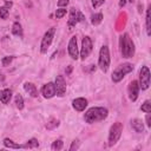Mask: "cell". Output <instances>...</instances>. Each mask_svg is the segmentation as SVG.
<instances>
[{
    "label": "cell",
    "mask_w": 151,
    "mask_h": 151,
    "mask_svg": "<svg viewBox=\"0 0 151 151\" xmlns=\"http://www.w3.org/2000/svg\"><path fill=\"white\" fill-rule=\"evenodd\" d=\"M107 110L105 107H91L87 110V112L85 113V122L88 124L96 123V122H100L103 119H105L107 117Z\"/></svg>",
    "instance_id": "6da1fadb"
},
{
    "label": "cell",
    "mask_w": 151,
    "mask_h": 151,
    "mask_svg": "<svg viewBox=\"0 0 151 151\" xmlns=\"http://www.w3.org/2000/svg\"><path fill=\"white\" fill-rule=\"evenodd\" d=\"M120 52L124 58H131L134 54V44L127 33L120 37Z\"/></svg>",
    "instance_id": "7a4b0ae2"
},
{
    "label": "cell",
    "mask_w": 151,
    "mask_h": 151,
    "mask_svg": "<svg viewBox=\"0 0 151 151\" xmlns=\"http://www.w3.org/2000/svg\"><path fill=\"white\" fill-rule=\"evenodd\" d=\"M132 70H133V65H132V64L125 63V64H123V65H119V66L113 71V73H112V80H113L114 83L120 81V80L125 77V74L130 73Z\"/></svg>",
    "instance_id": "3957f363"
},
{
    "label": "cell",
    "mask_w": 151,
    "mask_h": 151,
    "mask_svg": "<svg viewBox=\"0 0 151 151\" xmlns=\"http://www.w3.org/2000/svg\"><path fill=\"white\" fill-rule=\"evenodd\" d=\"M122 132H123V124L117 122L114 123L111 129H110V133H109V145H114L118 139L120 138L122 136Z\"/></svg>",
    "instance_id": "277c9868"
},
{
    "label": "cell",
    "mask_w": 151,
    "mask_h": 151,
    "mask_svg": "<svg viewBox=\"0 0 151 151\" xmlns=\"http://www.w3.org/2000/svg\"><path fill=\"white\" fill-rule=\"evenodd\" d=\"M99 67L101 71L106 72L110 66V52L107 46H103L99 52Z\"/></svg>",
    "instance_id": "5b68a950"
},
{
    "label": "cell",
    "mask_w": 151,
    "mask_h": 151,
    "mask_svg": "<svg viewBox=\"0 0 151 151\" xmlns=\"http://www.w3.org/2000/svg\"><path fill=\"white\" fill-rule=\"evenodd\" d=\"M54 32H55V28H54V27H51V28L44 34V38H42L41 45H40V51H41L42 53L47 52L48 47L51 46L52 40H53V37H54Z\"/></svg>",
    "instance_id": "8992f818"
},
{
    "label": "cell",
    "mask_w": 151,
    "mask_h": 151,
    "mask_svg": "<svg viewBox=\"0 0 151 151\" xmlns=\"http://www.w3.org/2000/svg\"><path fill=\"white\" fill-rule=\"evenodd\" d=\"M150 85V70L147 66H143L139 73V88L146 90Z\"/></svg>",
    "instance_id": "52a82bcc"
},
{
    "label": "cell",
    "mask_w": 151,
    "mask_h": 151,
    "mask_svg": "<svg viewBox=\"0 0 151 151\" xmlns=\"http://www.w3.org/2000/svg\"><path fill=\"white\" fill-rule=\"evenodd\" d=\"M92 52V41L90 39V37H84L83 41H81V51H80V58L83 60H85L90 53Z\"/></svg>",
    "instance_id": "ba28073f"
},
{
    "label": "cell",
    "mask_w": 151,
    "mask_h": 151,
    "mask_svg": "<svg viewBox=\"0 0 151 151\" xmlns=\"http://www.w3.org/2000/svg\"><path fill=\"white\" fill-rule=\"evenodd\" d=\"M54 86H55V93H57V96L63 97L65 94V92H66V83H65V79H64L63 76H57Z\"/></svg>",
    "instance_id": "9c48e42d"
},
{
    "label": "cell",
    "mask_w": 151,
    "mask_h": 151,
    "mask_svg": "<svg viewBox=\"0 0 151 151\" xmlns=\"http://www.w3.org/2000/svg\"><path fill=\"white\" fill-rule=\"evenodd\" d=\"M68 53H70L72 59H78V57H79V51H78L77 38L76 37H72L70 42H68Z\"/></svg>",
    "instance_id": "30bf717a"
},
{
    "label": "cell",
    "mask_w": 151,
    "mask_h": 151,
    "mask_svg": "<svg viewBox=\"0 0 151 151\" xmlns=\"http://www.w3.org/2000/svg\"><path fill=\"white\" fill-rule=\"evenodd\" d=\"M138 93H139V85H138V81L136 80H132L129 85V97L132 101H134L138 97Z\"/></svg>",
    "instance_id": "8fae6325"
},
{
    "label": "cell",
    "mask_w": 151,
    "mask_h": 151,
    "mask_svg": "<svg viewBox=\"0 0 151 151\" xmlns=\"http://www.w3.org/2000/svg\"><path fill=\"white\" fill-rule=\"evenodd\" d=\"M41 93L45 98H52L55 94V86L53 83H47L42 86L41 88Z\"/></svg>",
    "instance_id": "7c38bea8"
},
{
    "label": "cell",
    "mask_w": 151,
    "mask_h": 151,
    "mask_svg": "<svg viewBox=\"0 0 151 151\" xmlns=\"http://www.w3.org/2000/svg\"><path fill=\"white\" fill-rule=\"evenodd\" d=\"M72 105H73V107H74L77 111H83V110H85V107L87 106V100H86L85 98H77V99L73 100Z\"/></svg>",
    "instance_id": "4fadbf2b"
},
{
    "label": "cell",
    "mask_w": 151,
    "mask_h": 151,
    "mask_svg": "<svg viewBox=\"0 0 151 151\" xmlns=\"http://www.w3.org/2000/svg\"><path fill=\"white\" fill-rule=\"evenodd\" d=\"M11 97H12V91L8 88H5L0 92V101L2 104H7L11 100Z\"/></svg>",
    "instance_id": "5bb4252c"
},
{
    "label": "cell",
    "mask_w": 151,
    "mask_h": 151,
    "mask_svg": "<svg viewBox=\"0 0 151 151\" xmlns=\"http://www.w3.org/2000/svg\"><path fill=\"white\" fill-rule=\"evenodd\" d=\"M24 88H25V91H26L31 97H37V96H38V91H37L35 86H34L32 83H25V84H24Z\"/></svg>",
    "instance_id": "9a60e30c"
},
{
    "label": "cell",
    "mask_w": 151,
    "mask_h": 151,
    "mask_svg": "<svg viewBox=\"0 0 151 151\" xmlns=\"http://www.w3.org/2000/svg\"><path fill=\"white\" fill-rule=\"evenodd\" d=\"M131 126H132V129L136 131V132H143V130H144V124H143V122L140 120V119H132L131 120Z\"/></svg>",
    "instance_id": "2e32d148"
},
{
    "label": "cell",
    "mask_w": 151,
    "mask_h": 151,
    "mask_svg": "<svg viewBox=\"0 0 151 151\" xmlns=\"http://www.w3.org/2000/svg\"><path fill=\"white\" fill-rule=\"evenodd\" d=\"M4 145L6 147H9V149H25V145H21V144H15L13 140L6 138L4 139Z\"/></svg>",
    "instance_id": "e0dca14e"
},
{
    "label": "cell",
    "mask_w": 151,
    "mask_h": 151,
    "mask_svg": "<svg viewBox=\"0 0 151 151\" xmlns=\"http://www.w3.org/2000/svg\"><path fill=\"white\" fill-rule=\"evenodd\" d=\"M78 22L77 19V11L74 8H71V15H70V20H68V27L70 29H72V27Z\"/></svg>",
    "instance_id": "ac0fdd59"
},
{
    "label": "cell",
    "mask_w": 151,
    "mask_h": 151,
    "mask_svg": "<svg viewBox=\"0 0 151 151\" xmlns=\"http://www.w3.org/2000/svg\"><path fill=\"white\" fill-rule=\"evenodd\" d=\"M12 33L14 35L22 37V28H21V25L19 22H14L13 24V26H12Z\"/></svg>",
    "instance_id": "d6986e66"
},
{
    "label": "cell",
    "mask_w": 151,
    "mask_h": 151,
    "mask_svg": "<svg viewBox=\"0 0 151 151\" xmlns=\"http://www.w3.org/2000/svg\"><path fill=\"white\" fill-rule=\"evenodd\" d=\"M150 9H151V7H149L147 11H146V33H147V35L151 34V17H150Z\"/></svg>",
    "instance_id": "ffe728a7"
},
{
    "label": "cell",
    "mask_w": 151,
    "mask_h": 151,
    "mask_svg": "<svg viewBox=\"0 0 151 151\" xmlns=\"http://www.w3.org/2000/svg\"><path fill=\"white\" fill-rule=\"evenodd\" d=\"M24 145H25V149H33V147H38L39 146V143H38V140L35 138H32V139H29Z\"/></svg>",
    "instance_id": "44dd1931"
},
{
    "label": "cell",
    "mask_w": 151,
    "mask_h": 151,
    "mask_svg": "<svg viewBox=\"0 0 151 151\" xmlns=\"http://www.w3.org/2000/svg\"><path fill=\"white\" fill-rule=\"evenodd\" d=\"M101 20H103V14H101V13L93 14L92 18H91V22H92L93 25H98V24H100Z\"/></svg>",
    "instance_id": "7402d4cb"
},
{
    "label": "cell",
    "mask_w": 151,
    "mask_h": 151,
    "mask_svg": "<svg viewBox=\"0 0 151 151\" xmlns=\"http://www.w3.org/2000/svg\"><path fill=\"white\" fill-rule=\"evenodd\" d=\"M57 126H59V120H58V119H54V118H52V119L46 124V129H47V130H53V129H55Z\"/></svg>",
    "instance_id": "603a6c76"
},
{
    "label": "cell",
    "mask_w": 151,
    "mask_h": 151,
    "mask_svg": "<svg viewBox=\"0 0 151 151\" xmlns=\"http://www.w3.org/2000/svg\"><path fill=\"white\" fill-rule=\"evenodd\" d=\"M15 105H17V107L19 110H21L24 107V99H22V97L20 94H17L15 96Z\"/></svg>",
    "instance_id": "cb8c5ba5"
},
{
    "label": "cell",
    "mask_w": 151,
    "mask_h": 151,
    "mask_svg": "<svg viewBox=\"0 0 151 151\" xmlns=\"http://www.w3.org/2000/svg\"><path fill=\"white\" fill-rule=\"evenodd\" d=\"M140 109H142V111H144L146 113L147 112H151V103H150V100H145Z\"/></svg>",
    "instance_id": "d4e9b609"
},
{
    "label": "cell",
    "mask_w": 151,
    "mask_h": 151,
    "mask_svg": "<svg viewBox=\"0 0 151 151\" xmlns=\"http://www.w3.org/2000/svg\"><path fill=\"white\" fill-rule=\"evenodd\" d=\"M52 150H61L63 149V142L61 140H55V142H53V144H52Z\"/></svg>",
    "instance_id": "484cf974"
},
{
    "label": "cell",
    "mask_w": 151,
    "mask_h": 151,
    "mask_svg": "<svg viewBox=\"0 0 151 151\" xmlns=\"http://www.w3.org/2000/svg\"><path fill=\"white\" fill-rule=\"evenodd\" d=\"M13 60V57L12 55H8V57H4L2 60H1V64L2 66H8L11 64V61Z\"/></svg>",
    "instance_id": "4316f807"
},
{
    "label": "cell",
    "mask_w": 151,
    "mask_h": 151,
    "mask_svg": "<svg viewBox=\"0 0 151 151\" xmlns=\"http://www.w3.org/2000/svg\"><path fill=\"white\" fill-rule=\"evenodd\" d=\"M0 17H1L2 19H7V17H8V9H7L5 6L0 7Z\"/></svg>",
    "instance_id": "83f0119b"
},
{
    "label": "cell",
    "mask_w": 151,
    "mask_h": 151,
    "mask_svg": "<svg viewBox=\"0 0 151 151\" xmlns=\"http://www.w3.org/2000/svg\"><path fill=\"white\" fill-rule=\"evenodd\" d=\"M65 14H66V9H64V8H59V9H57V12H55V17H57V19L63 18Z\"/></svg>",
    "instance_id": "f1b7e54d"
},
{
    "label": "cell",
    "mask_w": 151,
    "mask_h": 151,
    "mask_svg": "<svg viewBox=\"0 0 151 151\" xmlns=\"http://www.w3.org/2000/svg\"><path fill=\"white\" fill-rule=\"evenodd\" d=\"M92 1V6L94 8H98L99 6H101L104 4V0H91Z\"/></svg>",
    "instance_id": "f546056e"
},
{
    "label": "cell",
    "mask_w": 151,
    "mask_h": 151,
    "mask_svg": "<svg viewBox=\"0 0 151 151\" xmlns=\"http://www.w3.org/2000/svg\"><path fill=\"white\" fill-rule=\"evenodd\" d=\"M79 147V140L78 139H76V140H73L72 142V145L70 146V150L71 151H73V150H77Z\"/></svg>",
    "instance_id": "4dcf8cb0"
},
{
    "label": "cell",
    "mask_w": 151,
    "mask_h": 151,
    "mask_svg": "<svg viewBox=\"0 0 151 151\" xmlns=\"http://www.w3.org/2000/svg\"><path fill=\"white\" fill-rule=\"evenodd\" d=\"M68 4V0H59L58 1V6L59 7H64V6H66Z\"/></svg>",
    "instance_id": "1f68e13d"
},
{
    "label": "cell",
    "mask_w": 151,
    "mask_h": 151,
    "mask_svg": "<svg viewBox=\"0 0 151 151\" xmlns=\"http://www.w3.org/2000/svg\"><path fill=\"white\" fill-rule=\"evenodd\" d=\"M77 19H78V22L79 21H84V15H83V13H80V12H77Z\"/></svg>",
    "instance_id": "d6a6232c"
},
{
    "label": "cell",
    "mask_w": 151,
    "mask_h": 151,
    "mask_svg": "<svg viewBox=\"0 0 151 151\" xmlns=\"http://www.w3.org/2000/svg\"><path fill=\"white\" fill-rule=\"evenodd\" d=\"M146 125L149 127L151 126V114H150V112H147V116H146Z\"/></svg>",
    "instance_id": "836d02e7"
},
{
    "label": "cell",
    "mask_w": 151,
    "mask_h": 151,
    "mask_svg": "<svg viewBox=\"0 0 151 151\" xmlns=\"http://www.w3.org/2000/svg\"><path fill=\"white\" fill-rule=\"evenodd\" d=\"M12 5H13V4H12L11 1H6V2H5V7H6L7 9H9V8L12 7Z\"/></svg>",
    "instance_id": "e575fe53"
},
{
    "label": "cell",
    "mask_w": 151,
    "mask_h": 151,
    "mask_svg": "<svg viewBox=\"0 0 151 151\" xmlns=\"http://www.w3.org/2000/svg\"><path fill=\"white\" fill-rule=\"evenodd\" d=\"M126 1H127V0H119V6H120V7H123V6H125V4H126Z\"/></svg>",
    "instance_id": "d590c367"
},
{
    "label": "cell",
    "mask_w": 151,
    "mask_h": 151,
    "mask_svg": "<svg viewBox=\"0 0 151 151\" xmlns=\"http://www.w3.org/2000/svg\"><path fill=\"white\" fill-rule=\"evenodd\" d=\"M71 71H72V66H68V67H67V70H66V73H67V74H70V73H71Z\"/></svg>",
    "instance_id": "8d00e7d4"
},
{
    "label": "cell",
    "mask_w": 151,
    "mask_h": 151,
    "mask_svg": "<svg viewBox=\"0 0 151 151\" xmlns=\"http://www.w3.org/2000/svg\"><path fill=\"white\" fill-rule=\"evenodd\" d=\"M129 1H130V2H132V1H133V0H129Z\"/></svg>",
    "instance_id": "74e56055"
}]
</instances>
